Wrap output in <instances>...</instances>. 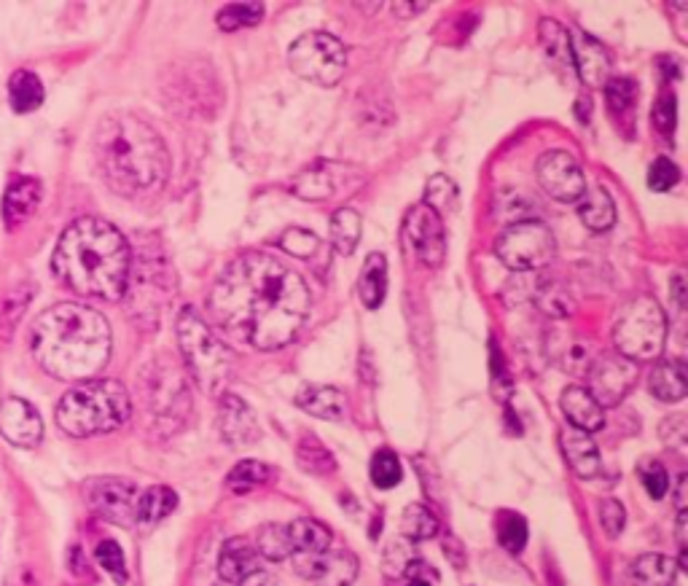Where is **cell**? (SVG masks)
<instances>
[{
  "instance_id": "obj_48",
  "label": "cell",
  "mask_w": 688,
  "mask_h": 586,
  "mask_svg": "<svg viewBox=\"0 0 688 586\" xmlns=\"http://www.w3.org/2000/svg\"><path fill=\"white\" fill-rule=\"evenodd\" d=\"M602 89H605V100L611 105V111H632V105L637 100V84L632 78H611Z\"/></svg>"
},
{
  "instance_id": "obj_6",
  "label": "cell",
  "mask_w": 688,
  "mask_h": 586,
  "mask_svg": "<svg viewBox=\"0 0 688 586\" xmlns=\"http://www.w3.org/2000/svg\"><path fill=\"white\" fill-rule=\"evenodd\" d=\"M175 328H178V345L191 380L210 396L224 393L226 382L232 377V353L226 350L224 342L215 337L202 315L191 307H183Z\"/></svg>"
},
{
  "instance_id": "obj_14",
  "label": "cell",
  "mask_w": 688,
  "mask_h": 586,
  "mask_svg": "<svg viewBox=\"0 0 688 586\" xmlns=\"http://www.w3.org/2000/svg\"><path fill=\"white\" fill-rule=\"evenodd\" d=\"M293 568L301 578L318 586H350L358 576V560L347 549H326L318 554H293Z\"/></svg>"
},
{
  "instance_id": "obj_29",
  "label": "cell",
  "mask_w": 688,
  "mask_h": 586,
  "mask_svg": "<svg viewBox=\"0 0 688 586\" xmlns=\"http://www.w3.org/2000/svg\"><path fill=\"white\" fill-rule=\"evenodd\" d=\"M336 191V178L331 175V164L318 162L312 164L310 170L293 181V194L307 202H320V199H328Z\"/></svg>"
},
{
  "instance_id": "obj_46",
  "label": "cell",
  "mask_w": 688,
  "mask_h": 586,
  "mask_svg": "<svg viewBox=\"0 0 688 586\" xmlns=\"http://www.w3.org/2000/svg\"><path fill=\"white\" fill-rule=\"evenodd\" d=\"M637 471H640V482H643V487L654 500H662L670 492V474H667V468L659 460L645 457Z\"/></svg>"
},
{
  "instance_id": "obj_4",
  "label": "cell",
  "mask_w": 688,
  "mask_h": 586,
  "mask_svg": "<svg viewBox=\"0 0 688 586\" xmlns=\"http://www.w3.org/2000/svg\"><path fill=\"white\" fill-rule=\"evenodd\" d=\"M92 154L105 186L121 197L154 194L170 178V151L159 132L135 113H108L92 138Z\"/></svg>"
},
{
  "instance_id": "obj_10",
  "label": "cell",
  "mask_w": 688,
  "mask_h": 586,
  "mask_svg": "<svg viewBox=\"0 0 688 586\" xmlns=\"http://www.w3.org/2000/svg\"><path fill=\"white\" fill-rule=\"evenodd\" d=\"M586 390L592 393V398L605 409V406H619L624 398L629 396V390L635 388L637 377V363L613 353H602L589 361L586 366Z\"/></svg>"
},
{
  "instance_id": "obj_28",
  "label": "cell",
  "mask_w": 688,
  "mask_h": 586,
  "mask_svg": "<svg viewBox=\"0 0 688 586\" xmlns=\"http://www.w3.org/2000/svg\"><path fill=\"white\" fill-rule=\"evenodd\" d=\"M178 509V492L164 487V484H156L151 490H146L138 498V514H135V522H143V525H156Z\"/></svg>"
},
{
  "instance_id": "obj_43",
  "label": "cell",
  "mask_w": 688,
  "mask_h": 586,
  "mask_svg": "<svg viewBox=\"0 0 688 586\" xmlns=\"http://www.w3.org/2000/svg\"><path fill=\"white\" fill-rule=\"evenodd\" d=\"M425 202L422 205L430 207L433 213H447V210H452V205H455L457 199V183L452 181V178H447V175H433L428 181V186H425Z\"/></svg>"
},
{
  "instance_id": "obj_2",
  "label": "cell",
  "mask_w": 688,
  "mask_h": 586,
  "mask_svg": "<svg viewBox=\"0 0 688 586\" xmlns=\"http://www.w3.org/2000/svg\"><path fill=\"white\" fill-rule=\"evenodd\" d=\"M113 334L108 320L92 307L76 302L54 304L33 320L30 350L54 380L84 382L111 361Z\"/></svg>"
},
{
  "instance_id": "obj_24",
  "label": "cell",
  "mask_w": 688,
  "mask_h": 586,
  "mask_svg": "<svg viewBox=\"0 0 688 586\" xmlns=\"http://www.w3.org/2000/svg\"><path fill=\"white\" fill-rule=\"evenodd\" d=\"M578 218L592 232H608L616 224V205H613L611 191L600 183L586 189L578 199Z\"/></svg>"
},
{
  "instance_id": "obj_21",
  "label": "cell",
  "mask_w": 688,
  "mask_h": 586,
  "mask_svg": "<svg viewBox=\"0 0 688 586\" xmlns=\"http://www.w3.org/2000/svg\"><path fill=\"white\" fill-rule=\"evenodd\" d=\"M261 565V554L256 552V546L248 543L245 538H229L221 549V557H218V576L221 581H229V584H240L250 573H256Z\"/></svg>"
},
{
  "instance_id": "obj_51",
  "label": "cell",
  "mask_w": 688,
  "mask_h": 586,
  "mask_svg": "<svg viewBox=\"0 0 688 586\" xmlns=\"http://www.w3.org/2000/svg\"><path fill=\"white\" fill-rule=\"evenodd\" d=\"M659 436H662V441L667 444V447L683 452V449H686V436H688L686 417H683V414H672V417H667V420L662 423V428H659Z\"/></svg>"
},
{
  "instance_id": "obj_12",
  "label": "cell",
  "mask_w": 688,
  "mask_h": 586,
  "mask_svg": "<svg viewBox=\"0 0 688 586\" xmlns=\"http://www.w3.org/2000/svg\"><path fill=\"white\" fill-rule=\"evenodd\" d=\"M138 487L116 476H103V479H92L86 484V500L95 514L113 522V525L129 527L135 522L138 514Z\"/></svg>"
},
{
  "instance_id": "obj_15",
  "label": "cell",
  "mask_w": 688,
  "mask_h": 586,
  "mask_svg": "<svg viewBox=\"0 0 688 586\" xmlns=\"http://www.w3.org/2000/svg\"><path fill=\"white\" fill-rule=\"evenodd\" d=\"M151 385H148L146 401L154 409L156 417H186L189 414V385L183 380L181 369L175 363H164L162 369L148 371Z\"/></svg>"
},
{
  "instance_id": "obj_1",
  "label": "cell",
  "mask_w": 688,
  "mask_h": 586,
  "mask_svg": "<svg viewBox=\"0 0 688 586\" xmlns=\"http://www.w3.org/2000/svg\"><path fill=\"white\" fill-rule=\"evenodd\" d=\"M310 304L304 277L258 250L237 256L207 296L215 326L256 350L291 345L307 323Z\"/></svg>"
},
{
  "instance_id": "obj_8",
  "label": "cell",
  "mask_w": 688,
  "mask_h": 586,
  "mask_svg": "<svg viewBox=\"0 0 688 586\" xmlns=\"http://www.w3.org/2000/svg\"><path fill=\"white\" fill-rule=\"evenodd\" d=\"M288 65L299 78L318 87H336L347 70V52L339 38L312 30L296 38L288 49Z\"/></svg>"
},
{
  "instance_id": "obj_32",
  "label": "cell",
  "mask_w": 688,
  "mask_h": 586,
  "mask_svg": "<svg viewBox=\"0 0 688 586\" xmlns=\"http://www.w3.org/2000/svg\"><path fill=\"white\" fill-rule=\"evenodd\" d=\"M11 108L17 113H33L43 103V84L33 70H17L9 81Z\"/></svg>"
},
{
  "instance_id": "obj_56",
  "label": "cell",
  "mask_w": 688,
  "mask_h": 586,
  "mask_svg": "<svg viewBox=\"0 0 688 586\" xmlns=\"http://www.w3.org/2000/svg\"><path fill=\"white\" fill-rule=\"evenodd\" d=\"M672 293H675V299H678V304L683 307V304H686V296H683V272H678L675 280H672Z\"/></svg>"
},
{
  "instance_id": "obj_27",
  "label": "cell",
  "mask_w": 688,
  "mask_h": 586,
  "mask_svg": "<svg viewBox=\"0 0 688 586\" xmlns=\"http://www.w3.org/2000/svg\"><path fill=\"white\" fill-rule=\"evenodd\" d=\"M358 293L361 302L369 310H379L387 296V261L382 253H371L361 269V280H358Z\"/></svg>"
},
{
  "instance_id": "obj_42",
  "label": "cell",
  "mask_w": 688,
  "mask_h": 586,
  "mask_svg": "<svg viewBox=\"0 0 688 586\" xmlns=\"http://www.w3.org/2000/svg\"><path fill=\"white\" fill-rule=\"evenodd\" d=\"M541 44L546 46L551 60L559 62V68H570L573 60H570V35L562 30V25L551 22V19H543L541 22Z\"/></svg>"
},
{
  "instance_id": "obj_16",
  "label": "cell",
  "mask_w": 688,
  "mask_h": 586,
  "mask_svg": "<svg viewBox=\"0 0 688 586\" xmlns=\"http://www.w3.org/2000/svg\"><path fill=\"white\" fill-rule=\"evenodd\" d=\"M0 436L14 447L33 449L43 439L41 414L25 398L9 396L0 401Z\"/></svg>"
},
{
  "instance_id": "obj_33",
  "label": "cell",
  "mask_w": 688,
  "mask_h": 586,
  "mask_svg": "<svg viewBox=\"0 0 688 586\" xmlns=\"http://www.w3.org/2000/svg\"><path fill=\"white\" fill-rule=\"evenodd\" d=\"M296 460L312 476H328L336 471V460L331 455V449L318 436H312V433L301 436L299 447H296Z\"/></svg>"
},
{
  "instance_id": "obj_39",
  "label": "cell",
  "mask_w": 688,
  "mask_h": 586,
  "mask_svg": "<svg viewBox=\"0 0 688 586\" xmlns=\"http://www.w3.org/2000/svg\"><path fill=\"white\" fill-rule=\"evenodd\" d=\"M371 482L379 490H393L401 479H404V468L401 460L393 449H379L377 455L371 457Z\"/></svg>"
},
{
  "instance_id": "obj_47",
  "label": "cell",
  "mask_w": 688,
  "mask_h": 586,
  "mask_svg": "<svg viewBox=\"0 0 688 586\" xmlns=\"http://www.w3.org/2000/svg\"><path fill=\"white\" fill-rule=\"evenodd\" d=\"M100 568L108 576L116 578V584H127V562H124V552L116 541H100L95 552Z\"/></svg>"
},
{
  "instance_id": "obj_45",
  "label": "cell",
  "mask_w": 688,
  "mask_h": 586,
  "mask_svg": "<svg viewBox=\"0 0 688 586\" xmlns=\"http://www.w3.org/2000/svg\"><path fill=\"white\" fill-rule=\"evenodd\" d=\"M385 573L390 578H401V576H412L414 565V549L412 543L406 541H390L385 549Z\"/></svg>"
},
{
  "instance_id": "obj_36",
  "label": "cell",
  "mask_w": 688,
  "mask_h": 586,
  "mask_svg": "<svg viewBox=\"0 0 688 586\" xmlns=\"http://www.w3.org/2000/svg\"><path fill=\"white\" fill-rule=\"evenodd\" d=\"M256 552L269 562H283L293 557L291 538H288V527L283 525H264L256 535Z\"/></svg>"
},
{
  "instance_id": "obj_20",
  "label": "cell",
  "mask_w": 688,
  "mask_h": 586,
  "mask_svg": "<svg viewBox=\"0 0 688 586\" xmlns=\"http://www.w3.org/2000/svg\"><path fill=\"white\" fill-rule=\"evenodd\" d=\"M559 444H562V455L568 460V466L573 468V474L581 476V479H594L600 474V449L589 433L578 431V428H565Z\"/></svg>"
},
{
  "instance_id": "obj_49",
  "label": "cell",
  "mask_w": 688,
  "mask_h": 586,
  "mask_svg": "<svg viewBox=\"0 0 688 586\" xmlns=\"http://www.w3.org/2000/svg\"><path fill=\"white\" fill-rule=\"evenodd\" d=\"M678 181H680L678 164L672 162V159H667V156H659V159H654L651 167H648V186H651L654 191L675 189Z\"/></svg>"
},
{
  "instance_id": "obj_18",
  "label": "cell",
  "mask_w": 688,
  "mask_h": 586,
  "mask_svg": "<svg viewBox=\"0 0 688 586\" xmlns=\"http://www.w3.org/2000/svg\"><path fill=\"white\" fill-rule=\"evenodd\" d=\"M218 431L229 447H250L261 436L253 409L237 393H221V414H218Z\"/></svg>"
},
{
  "instance_id": "obj_7",
  "label": "cell",
  "mask_w": 688,
  "mask_h": 586,
  "mask_svg": "<svg viewBox=\"0 0 688 586\" xmlns=\"http://www.w3.org/2000/svg\"><path fill=\"white\" fill-rule=\"evenodd\" d=\"M667 342V318L654 296H635L621 307L613 326L616 353L629 361H656Z\"/></svg>"
},
{
  "instance_id": "obj_9",
  "label": "cell",
  "mask_w": 688,
  "mask_h": 586,
  "mask_svg": "<svg viewBox=\"0 0 688 586\" xmlns=\"http://www.w3.org/2000/svg\"><path fill=\"white\" fill-rule=\"evenodd\" d=\"M498 259L514 272H535L549 267L557 256V240L543 221H516L495 242Z\"/></svg>"
},
{
  "instance_id": "obj_26",
  "label": "cell",
  "mask_w": 688,
  "mask_h": 586,
  "mask_svg": "<svg viewBox=\"0 0 688 586\" xmlns=\"http://www.w3.org/2000/svg\"><path fill=\"white\" fill-rule=\"evenodd\" d=\"M288 538H291L293 554H318L331 549L334 533L318 519H296L288 525Z\"/></svg>"
},
{
  "instance_id": "obj_19",
  "label": "cell",
  "mask_w": 688,
  "mask_h": 586,
  "mask_svg": "<svg viewBox=\"0 0 688 586\" xmlns=\"http://www.w3.org/2000/svg\"><path fill=\"white\" fill-rule=\"evenodd\" d=\"M41 197L43 186L38 178L19 175L17 181H11L6 194H3V221H6V226L14 229V226L25 224L41 205Z\"/></svg>"
},
{
  "instance_id": "obj_25",
  "label": "cell",
  "mask_w": 688,
  "mask_h": 586,
  "mask_svg": "<svg viewBox=\"0 0 688 586\" xmlns=\"http://www.w3.org/2000/svg\"><path fill=\"white\" fill-rule=\"evenodd\" d=\"M648 388L654 398L664 404H678L686 398V363L678 358H667V361L656 363L651 377H648Z\"/></svg>"
},
{
  "instance_id": "obj_53",
  "label": "cell",
  "mask_w": 688,
  "mask_h": 586,
  "mask_svg": "<svg viewBox=\"0 0 688 586\" xmlns=\"http://www.w3.org/2000/svg\"><path fill=\"white\" fill-rule=\"evenodd\" d=\"M428 6H430L428 0H412V3H406V0H396V3H393V11H396L401 19H406V17H417V14H422V11L428 9Z\"/></svg>"
},
{
  "instance_id": "obj_40",
  "label": "cell",
  "mask_w": 688,
  "mask_h": 586,
  "mask_svg": "<svg viewBox=\"0 0 688 586\" xmlns=\"http://www.w3.org/2000/svg\"><path fill=\"white\" fill-rule=\"evenodd\" d=\"M535 304L538 310L546 312L549 318H570L573 315V299L570 293L562 288L559 283H543L538 291H535Z\"/></svg>"
},
{
  "instance_id": "obj_35",
  "label": "cell",
  "mask_w": 688,
  "mask_h": 586,
  "mask_svg": "<svg viewBox=\"0 0 688 586\" xmlns=\"http://www.w3.org/2000/svg\"><path fill=\"white\" fill-rule=\"evenodd\" d=\"M272 476H275V471H272L267 463L242 460V463H237V466L229 471V476H226V487L232 492H237V495H245V492L258 490V487H264V484L272 482Z\"/></svg>"
},
{
  "instance_id": "obj_22",
  "label": "cell",
  "mask_w": 688,
  "mask_h": 586,
  "mask_svg": "<svg viewBox=\"0 0 688 586\" xmlns=\"http://www.w3.org/2000/svg\"><path fill=\"white\" fill-rule=\"evenodd\" d=\"M559 406L568 417V423L573 428L584 433H597L605 425V417H602V406L592 398V393L581 385H573L562 393L559 398Z\"/></svg>"
},
{
  "instance_id": "obj_23",
  "label": "cell",
  "mask_w": 688,
  "mask_h": 586,
  "mask_svg": "<svg viewBox=\"0 0 688 586\" xmlns=\"http://www.w3.org/2000/svg\"><path fill=\"white\" fill-rule=\"evenodd\" d=\"M296 406L320 420H342L347 414V398L334 385H307L299 390Z\"/></svg>"
},
{
  "instance_id": "obj_50",
  "label": "cell",
  "mask_w": 688,
  "mask_h": 586,
  "mask_svg": "<svg viewBox=\"0 0 688 586\" xmlns=\"http://www.w3.org/2000/svg\"><path fill=\"white\" fill-rule=\"evenodd\" d=\"M600 525L611 538H619L624 525H627V511L616 498H605L600 503Z\"/></svg>"
},
{
  "instance_id": "obj_41",
  "label": "cell",
  "mask_w": 688,
  "mask_h": 586,
  "mask_svg": "<svg viewBox=\"0 0 688 586\" xmlns=\"http://www.w3.org/2000/svg\"><path fill=\"white\" fill-rule=\"evenodd\" d=\"M498 541L500 546L511 554L525 552L527 543V522L514 511H503L498 517Z\"/></svg>"
},
{
  "instance_id": "obj_54",
  "label": "cell",
  "mask_w": 688,
  "mask_h": 586,
  "mask_svg": "<svg viewBox=\"0 0 688 586\" xmlns=\"http://www.w3.org/2000/svg\"><path fill=\"white\" fill-rule=\"evenodd\" d=\"M275 576H272V570L269 568H258L256 573H250L245 581H240L237 586H275Z\"/></svg>"
},
{
  "instance_id": "obj_38",
  "label": "cell",
  "mask_w": 688,
  "mask_h": 586,
  "mask_svg": "<svg viewBox=\"0 0 688 586\" xmlns=\"http://www.w3.org/2000/svg\"><path fill=\"white\" fill-rule=\"evenodd\" d=\"M264 19V3H229L224 9L218 11V27L232 33V30H240V27H253Z\"/></svg>"
},
{
  "instance_id": "obj_11",
  "label": "cell",
  "mask_w": 688,
  "mask_h": 586,
  "mask_svg": "<svg viewBox=\"0 0 688 586\" xmlns=\"http://www.w3.org/2000/svg\"><path fill=\"white\" fill-rule=\"evenodd\" d=\"M535 178L551 199L557 202H578L586 191V178L581 164L568 151H546L535 164Z\"/></svg>"
},
{
  "instance_id": "obj_58",
  "label": "cell",
  "mask_w": 688,
  "mask_h": 586,
  "mask_svg": "<svg viewBox=\"0 0 688 586\" xmlns=\"http://www.w3.org/2000/svg\"><path fill=\"white\" fill-rule=\"evenodd\" d=\"M406 586H430L428 581H422V578H409V584Z\"/></svg>"
},
{
  "instance_id": "obj_57",
  "label": "cell",
  "mask_w": 688,
  "mask_h": 586,
  "mask_svg": "<svg viewBox=\"0 0 688 586\" xmlns=\"http://www.w3.org/2000/svg\"><path fill=\"white\" fill-rule=\"evenodd\" d=\"M686 479L688 476L683 474L680 476V482H678V506H680V511H686L683 506H686Z\"/></svg>"
},
{
  "instance_id": "obj_30",
  "label": "cell",
  "mask_w": 688,
  "mask_h": 586,
  "mask_svg": "<svg viewBox=\"0 0 688 586\" xmlns=\"http://www.w3.org/2000/svg\"><path fill=\"white\" fill-rule=\"evenodd\" d=\"M361 216L355 213L353 207H339L331 216V242H334L336 253L342 256H353L358 242H361Z\"/></svg>"
},
{
  "instance_id": "obj_3",
  "label": "cell",
  "mask_w": 688,
  "mask_h": 586,
  "mask_svg": "<svg viewBox=\"0 0 688 586\" xmlns=\"http://www.w3.org/2000/svg\"><path fill=\"white\" fill-rule=\"evenodd\" d=\"M52 269L70 291L119 302L127 293L132 253L124 234L113 224L103 218H78L62 232Z\"/></svg>"
},
{
  "instance_id": "obj_37",
  "label": "cell",
  "mask_w": 688,
  "mask_h": 586,
  "mask_svg": "<svg viewBox=\"0 0 688 586\" xmlns=\"http://www.w3.org/2000/svg\"><path fill=\"white\" fill-rule=\"evenodd\" d=\"M401 533L409 538V541H428L433 535L439 533V519L430 509L420 506V503H412L401 511Z\"/></svg>"
},
{
  "instance_id": "obj_5",
  "label": "cell",
  "mask_w": 688,
  "mask_h": 586,
  "mask_svg": "<svg viewBox=\"0 0 688 586\" xmlns=\"http://www.w3.org/2000/svg\"><path fill=\"white\" fill-rule=\"evenodd\" d=\"M132 414L127 388L119 380H84L60 398L57 425L68 436L89 439L111 433L127 423Z\"/></svg>"
},
{
  "instance_id": "obj_59",
  "label": "cell",
  "mask_w": 688,
  "mask_h": 586,
  "mask_svg": "<svg viewBox=\"0 0 688 586\" xmlns=\"http://www.w3.org/2000/svg\"><path fill=\"white\" fill-rule=\"evenodd\" d=\"M213 586H234V584H229V581H221V578H218V581H215Z\"/></svg>"
},
{
  "instance_id": "obj_31",
  "label": "cell",
  "mask_w": 688,
  "mask_h": 586,
  "mask_svg": "<svg viewBox=\"0 0 688 586\" xmlns=\"http://www.w3.org/2000/svg\"><path fill=\"white\" fill-rule=\"evenodd\" d=\"M675 573H678V565L664 554H645L632 565L635 586H672Z\"/></svg>"
},
{
  "instance_id": "obj_34",
  "label": "cell",
  "mask_w": 688,
  "mask_h": 586,
  "mask_svg": "<svg viewBox=\"0 0 688 586\" xmlns=\"http://www.w3.org/2000/svg\"><path fill=\"white\" fill-rule=\"evenodd\" d=\"M33 296L35 283H22L0 299V342H6V339L14 334V326H17L19 318L25 315L27 304H30Z\"/></svg>"
},
{
  "instance_id": "obj_44",
  "label": "cell",
  "mask_w": 688,
  "mask_h": 586,
  "mask_svg": "<svg viewBox=\"0 0 688 586\" xmlns=\"http://www.w3.org/2000/svg\"><path fill=\"white\" fill-rule=\"evenodd\" d=\"M277 245H280L288 256H293V259H312V256L318 253L320 240L318 234L307 232V229H299V226H291V229H285V232L280 234V242H277Z\"/></svg>"
},
{
  "instance_id": "obj_13",
  "label": "cell",
  "mask_w": 688,
  "mask_h": 586,
  "mask_svg": "<svg viewBox=\"0 0 688 586\" xmlns=\"http://www.w3.org/2000/svg\"><path fill=\"white\" fill-rule=\"evenodd\" d=\"M404 237L422 264H428V267H441L444 264L447 237H444V221H441L439 213H433L425 205L412 207L409 216H406Z\"/></svg>"
},
{
  "instance_id": "obj_55",
  "label": "cell",
  "mask_w": 688,
  "mask_h": 586,
  "mask_svg": "<svg viewBox=\"0 0 688 586\" xmlns=\"http://www.w3.org/2000/svg\"><path fill=\"white\" fill-rule=\"evenodd\" d=\"M686 522H688V514L686 511H680L678 514V546L680 549H686Z\"/></svg>"
},
{
  "instance_id": "obj_52",
  "label": "cell",
  "mask_w": 688,
  "mask_h": 586,
  "mask_svg": "<svg viewBox=\"0 0 688 586\" xmlns=\"http://www.w3.org/2000/svg\"><path fill=\"white\" fill-rule=\"evenodd\" d=\"M675 113H678V108H675V95H672V92H664L654 105V124L662 135H672V132H675V119H678Z\"/></svg>"
},
{
  "instance_id": "obj_17",
  "label": "cell",
  "mask_w": 688,
  "mask_h": 586,
  "mask_svg": "<svg viewBox=\"0 0 688 586\" xmlns=\"http://www.w3.org/2000/svg\"><path fill=\"white\" fill-rule=\"evenodd\" d=\"M570 60L576 65L578 78L586 87L600 89L611 81V54L605 52V46L592 38L584 30H576L570 35Z\"/></svg>"
}]
</instances>
